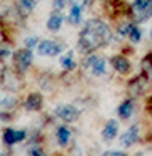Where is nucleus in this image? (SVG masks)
I'll return each instance as SVG.
<instances>
[{"mask_svg":"<svg viewBox=\"0 0 152 156\" xmlns=\"http://www.w3.org/2000/svg\"><path fill=\"white\" fill-rule=\"evenodd\" d=\"M8 55H10V52H8V49H2V59L8 57Z\"/></svg>","mask_w":152,"mask_h":156,"instance_id":"26","label":"nucleus"},{"mask_svg":"<svg viewBox=\"0 0 152 156\" xmlns=\"http://www.w3.org/2000/svg\"><path fill=\"white\" fill-rule=\"evenodd\" d=\"M34 7H35L34 0H17V9L20 12V15H24V17H27Z\"/></svg>","mask_w":152,"mask_h":156,"instance_id":"12","label":"nucleus"},{"mask_svg":"<svg viewBox=\"0 0 152 156\" xmlns=\"http://www.w3.org/2000/svg\"><path fill=\"white\" fill-rule=\"evenodd\" d=\"M129 39H130L132 42H139L140 41V30H139L137 27H132V30L129 32Z\"/></svg>","mask_w":152,"mask_h":156,"instance_id":"19","label":"nucleus"},{"mask_svg":"<svg viewBox=\"0 0 152 156\" xmlns=\"http://www.w3.org/2000/svg\"><path fill=\"white\" fill-rule=\"evenodd\" d=\"M70 4H72V5H77V7L82 9L85 4H87V0H70Z\"/></svg>","mask_w":152,"mask_h":156,"instance_id":"23","label":"nucleus"},{"mask_svg":"<svg viewBox=\"0 0 152 156\" xmlns=\"http://www.w3.org/2000/svg\"><path fill=\"white\" fill-rule=\"evenodd\" d=\"M104 154L105 156H122L124 153H122V151H105Z\"/></svg>","mask_w":152,"mask_h":156,"instance_id":"24","label":"nucleus"},{"mask_svg":"<svg viewBox=\"0 0 152 156\" xmlns=\"http://www.w3.org/2000/svg\"><path fill=\"white\" fill-rule=\"evenodd\" d=\"M55 114H57L59 118H62L64 121H67V122H72V121H75V119L79 118V111L74 108V106H59V108L55 109Z\"/></svg>","mask_w":152,"mask_h":156,"instance_id":"7","label":"nucleus"},{"mask_svg":"<svg viewBox=\"0 0 152 156\" xmlns=\"http://www.w3.org/2000/svg\"><path fill=\"white\" fill-rule=\"evenodd\" d=\"M132 14L137 22H144L152 15V0H135L132 4Z\"/></svg>","mask_w":152,"mask_h":156,"instance_id":"2","label":"nucleus"},{"mask_svg":"<svg viewBox=\"0 0 152 156\" xmlns=\"http://www.w3.org/2000/svg\"><path fill=\"white\" fill-rule=\"evenodd\" d=\"M137 139H139V126L134 124V126H130L125 133L120 134V144L124 146V148H129V146H132Z\"/></svg>","mask_w":152,"mask_h":156,"instance_id":"6","label":"nucleus"},{"mask_svg":"<svg viewBox=\"0 0 152 156\" xmlns=\"http://www.w3.org/2000/svg\"><path fill=\"white\" fill-rule=\"evenodd\" d=\"M70 139V131H69L67 128H64V126H60V128L57 129V141L59 144H67V141Z\"/></svg>","mask_w":152,"mask_h":156,"instance_id":"15","label":"nucleus"},{"mask_svg":"<svg viewBox=\"0 0 152 156\" xmlns=\"http://www.w3.org/2000/svg\"><path fill=\"white\" fill-rule=\"evenodd\" d=\"M14 62H15V67L19 71H25L29 66L32 64V54H30V49H22V51H17L14 55Z\"/></svg>","mask_w":152,"mask_h":156,"instance_id":"5","label":"nucleus"},{"mask_svg":"<svg viewBox=\"0 0 152 156\" xmlns=\"http://www.w3.org/2000/svg\"><path fill=\"white\" fill-rule=\"evenodd\" d=\"M150 37H152V30H150Z\"/></svg>","mask_w":152,"mask_h":156,"instance_id":"27","label":"nucleus"},{"mask_svg":"<svg viewBox=\"0 0 152 156\" xmlns=\"http://www.w3.org/2000/svg\"><path fill=\"white\" fill-rule=\"evenodd\" d=\"M112 66H114V69L117 72H120V74H127L129 69H130V64H129V61L125 57H122V55H115V57L110 59Z\"/></svg>","mask_w":152,"mask_h":156,"instance_id":"8","label":"nucleus"},{"mask_svg":"<svg viewBox=\"0 0 152 156\" xmlns=\"http://www.w3.org/2000/svg\"><path fill=\"white\" fill-rule=\"evenodd\" d=\"M37 51L40 55H50V57H55L59 55L62 51H64V45L57 44L54 41H42L40 44L37 45Z\"/></svg>","mask_w":152,"mask_h":156,"instance_id":"3","label":"nucleus"},{"mask_svg":"<svg viewBox=\"0 0 152 156\" xmlns=\"http://www.w3.org/2000/svg\"><path fill=\"white\" fill-rule=\"evenodd\" d=\"M62 22H64V19H62L60 14H52L50 19L47 20V29L52 32H57L62 27Z\"/></svg>","mask_w":152,"mask_h":156,"instance_id":"13","label":"nucleus"},{"mask_svg":"<svg viewBox=\"0 0 152 156\" xmlns=\"http://www.w3.org/2000/svg\"><path fill=\"white\" fill-rule=\"evenodd\" d=\"M119 116L124 118V119L130 118L132 116V101H125L119 106Z\"/></svg>","mask_w":152,"mask_h":156,"instance_id":"14","label":"nucleus"},{"mask_svg":"<svg viewBox=\"0 0 152 156\" xmlns=\"http://www.w3.org/2000/svg\"><path fill=\"white\" fill-rule=\"evenodd\" d=\"M40 108H42V96L39 92H34L25 99V109L27 111H39Z\"/></svg>","mask_w":152,"mask_h":156,"instance_id":"9","label":"nucleus"},{"mask_svg":"<svg viewBox=\"0 0 152 156\" xmlns=\"http://www.w3.org/2000/svg\"><path fill=\"white\" fill-rule=\"evenodd\" d=\"M64 5H65V0H54V10H62L64 9Z\"/></svg>","mask_w":152,"mask_h":156,"instance_id":"22","label":"nucleus"},{"mask_svg":"<svg viewBox=\"0 0 152 156\" xmlns=\"http://www.w3.org/2000/svg\"><path fill=\"white\" fill-rule=\"evenodd\" d=\"M132 27H134L132 24H122L120 27H119V32H120L122 35H129V32L132 30Z\"/></svg>","mask_w":152,"mask_h":156,"instance_id":"20","label":"nucleus"},{"mask_svg":"<svg viewBox=\"0 0 152 156\" xmlns=\"http://www.w3.org/2000/svg\"><path fill=\"white\" fill-rule=\"evenodd\" d=\"M69 20H70V24H74V25H77L79 22H80V7L72 5L70 14H69Z\"/></svg>","mask_w":152,"mask_h":156,"instance_id":"16","label":"nucleus"},{"mask_svg":"<svg viewBox=\"0 0 152 156\" xmlns=\"http://www.w3.org/2000/svg\"><path fill=\"white\" fill-rule=\"evenodd\" d=\"M142 66H144V71L147 72V76L152 79V55H147L142 62Z\"/></svg>","mask_w":152,"mask_h":156,"instance_id":"18","label":"nucleus"},{"mask_svg":"<svg viewBox=\"0 0 152 156\" xmlns=\"http://www.w3.org/2000/svg\"><path fill=\"white\" fill-rule=\"evenodd\" d=\"M84 64H85V67H87L94 76H102L105 72V61L102 57L90 55V57H87V61H85Z\"/></svg>","mask_w":152,"mask_h":156,"instance_id":"4","label":"nucleus"},{"mask_svg":"<svg viewBox=\"0 0 152 156\" xmlns=\"http://www.w3.org/2000/svg\"><path fill=\"white\" fill-rule=\"evenodd\" d=\"M117 131H119V124H117V121H109L107 124H105V128H104V131H102V138L105 139V141H112V139L117 136Z\"/></svg>","mask_w":152,"mask_h":156,"instance_id":"11","label":"nucleus"},{"mask_svg":"<svg viewBox=\"0 0 152 156\" xmlns=\"http://www.w3.org/2000/svg\"><path fill=\"white\" fill-rule=\"evenodd\" d=\"M72 55H74V52H69L67 55H64V57H60V64L64 66L65 69H69V71H70V69H74V61H72Z\"/></svg>","mask_w":152,"mask_h":156,"instance_id":"17","label":"nucleus"},{"mask_svg":"<svg viewBox=\"0 0 152 156\" xmlns=\"http://www.w3.org/2000/svg\"><path fill=\"white\" fill-rule=\"evenodd\" d=\"M24 138H25L24 131H14V129H10V128H7L4 131V141L7 143V144H14V143H17V141H22Z\"/></svg>","mask_w":152,"mask_h":156,"instance_id":"10","label":"nucleus"},{"mask_svg":"<svg viewBox=\"0 0 152 156\" xmlns=\"http://www.w3.org/2000/svg\"><path fill=\"white\" fill-rule=\"evenodd\" d=\"M29 154H35V156H40V154H44V153L40 151V149H30V153Z\"/></svg>","mask_w":152,"mask_h":156,"instance_id":"25","label":"nucleus"},{"mask_svg":"<svg viewBox=\"0 0 152 156\" xmlns=\"http://www.w3.org/2000/svg\"><path fill=\"white\" fill-rule=\"evenodd\" d=\"M109 41H110V30H109V27L104 22L94 19V20H89L85 24L84 30L80 32L79 49L82 52H92L94 49L107 44Z\"/></svg>","mask_w":152,"mask_h":156,"instance_id":"1","label":"nucleus"},{"mask_svg":"<svg viewBox=\"0 0 152 156\" xmlns=\"http://www.w3.org/2000/svg\"><path fill=\"white\" fill-rule=\"evenodd\" d=\"M37 42H39L37 37H29L27 41H25V47H27V49H32V47H35V45H37Z\"/></svg>","mask_w":152,"mask_h":156,"instance_id":"21","label":"nucleus"}]
</instances>
